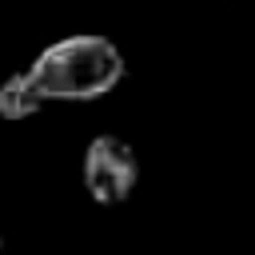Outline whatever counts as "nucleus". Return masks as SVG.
Here are the masks:
<instances>
[{"mask_svg": "<svg viewBox=\"0 0 255 255\" xmlns=\"http://www.w3.org/2000/svg\"><path fill=\"white\" fill-rule=\"evenodd\" d=\"M139 183L135 147L120 135H96L84 147V191L100 207H120Z\"/></svg>", "mask_w": 255, "mask_h": 255, "instance_id": "f03ea898", "label": "nucleus"}, {"mask_svg": "<svg viewBox=\"0 0 255 255\" xmlns=\"http://www.w3.org/2000/svg\"><path fill=\"white\" fill-rule=\"evenodd\" d=\"M0 251H4V239H0Z\"/></svg>", "mask_w": 255, "mask_h": 255, "instance_id": "20e7f679", "label": "nucleus"}, {"mask_svg": "<svg viewBox=\"0 0 255 255\" xmlns=\"http://www.w3.org/2000/svg\"><path fill=\"white\" fill-rule=\"evenodd\" d=\"M44 108V96L32 88L28 72H12L0 84V120H32Z\"/></svg>", "mask_w": 255, "mask_h": 255, "instance_id": "7ed1b4c3", "label": "nucleus"}, {"mask_svg": "<svg viewBox=\"0 0 255 255\" xmlns=\"http://www.w3.org/2000/svg\"><path fill=\"white\" fill-rule=\"evenodd\" d=\"M32 88L52 100H100L124 80V56L108 36H64L48 44L32 68H28Z\"/></svg>", "mask_w": 255, "mask_h": 255, "instance_id": "f257e3e1", "label": "nucleus"}]
</instances>
